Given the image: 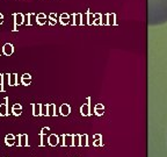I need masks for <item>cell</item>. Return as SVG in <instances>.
<instances>
[{
	"label": "cell",
	"mask_w": 167,
	"mask_h": 157,
	"mask_svg": "<svg viewBox=\"0 0 167 157\" xmlns=\"http://www.w3.org/2000/svg\"><path fill=\"white\" fill-rule=\"evenodd\" d=\"M47 130H49V129H48V128H43V129H42V133H41V134H42V135H43V134H45V133H47Z\"/></svg>",
	"instance_id": "cb8c5ba5"
},
{
	"label": "cell",
	"mask_w": 167,
	"mask_h": 157,
	"mask_svg": "<svg viewBox=\"0 0 167 157\" xmlns=\"http://www.w3.org/2000/svg\"><path fill=\"white\" fill-rule=\"evenodd\" d=\"M4 23V15L0 13V24H2Z\"/></svg>",
	"instance_id": "603a6c76"
},
{
	"label": "cell",
	"mask_w": 167,
	"mask_h": 157,
	"mask_svg": "<svg viewBox=\"0 0 167 157\" xmlns=\"http://www.w3.org/2000/svg\"><path fill=\"white\" fill-rule=\"evenodd\" d=\"M12 112H13V114L15 115V117H19V115H21V108H12Z\"/></svg>",
	"instance_id": "e0dca14e"
},
{
	"label": "cell",
	"mask_w": 167,
	"mask_h": 157,
	"mask_svg": "<svg viewBox=\"0 0 167 157\" xmlns=\"http://www.w3.org/2000/svg\"><path fill=\"white\" fill-rule=\"evenodd\" d=\"M62 22H63V23H64V22H67V17H66V15H63V17H62Z\"/></svg>",
	"instance_id": "7402d4cb"
},
{
	"label": "cell",
	"mask_w": 167,
	"mask_h": 157,
	"mask_svg": "<svg viewBox=\"0 0 167 157\" xmlns=\"http://www.w3.org/2000/svg\"><path fill=\"white\" fill-rule=\"evenodd\" d=\"M4 100L8 101V98L6 97ZM7 115H8V105H7V102H2V104H0V117H7Z\"/></svg>",
	"instance_id": "3957f363"
},
{
	"label": "cell",
	"mask_w": 167,
	"mask_h": 157,
	"mask_svg": "<svg viewBox=\"0 0 167 157\" xmlns=\"http://www.w3.org/2000/svg\"><path fill=\"white\" fill-rule=\"evenodd\" d=\"M80 145H87V136H80Z\"/></svg>",
	"instance_id": "9a60e30c"
},
{
	"label": "cell",
	"mask_w": 167,
	"mask_h": 157,
	"mask_svg": "<svg viewBox=\"0 0 167 157\" xmlns=\"http://www.w3.org/2000/svg\"><path fill=\"white\" fill-rule=\"evenodd\" d=\"M48 142H49V144H50V145L55 147L56 144L58 143V136H57V135H54V134H52V135H50L49 138H48Z\"/></svg>",
	"instance_id": "9c48e42d"
},
{
	"label": "cell",
	"mask_w": 167,
	"mask_h": 157,
	"mask_svg": "<svg viewBox=\"0 0 167 157\" xmlns=\"http://www.w3.org/2000/svg\"><path fill=\"white\" fill-rule=\"evenodd\" d=\"M8 85H9V86H15V85H18V75H16V73H11V75H8Z\"/></svg>",
	"instance_id": "8992f818"
},
{
	"label": "cell",
	"mask_w": 167,
	"mask_h": 157,
	"mask_svg": "<svg viewBox=\"0 0 167 157\" xmlns=\"http://www.w3.org/2000/svg\"><path fill=\"white\" fill-rule=\"evenodd\" d=\"M72 136L70 135H65L64 136V145H73V140Z\"/></svg>",
	"instance_id": "7c38bea8"
},
{
	"label": "cell",
	"mask_w": 167,
	"mask_h": 157,
	"mask_svg": "<svg viewBox=\"0 0 167 157\" xmlns=\"http://www.w3.org/2000/svg\"><path fill=\"white\" fill-rule=\"evenodd\" d=\"M14 22H15V26H14V30L18 29V26L23 23V15L21 13H16L14 14Z\"/></svg>",
	"instance_id": "277c9868"
},
{
	"label": "cell",
	"mask_w": 167,
	"mask_h": 157,
	"mask_svg": "<svg viewBox=\"0 0 167 157\" xmlns=\"http://www.w3.org/2000/svg\"><path fill=\"white\" fill-rule=\"evenodd\" d=\"M73 144L74 145H80V136L79 135H75L73 138Z\"/></svg>",
	"instance_id": "ac0fdd59"
},
{
	"label": "cell",
	"mask_w": 167,
	"mask_h": 157,
	"mask_svg": "<svg viewBox=\"0 0 167 157\" xmlns=\"http://www.w3.org/2000/svg\"><path fill=\"white\" fill-rule=\"evenodd\" d=\"M0 91L1 92L5 91V89H4V75L2 73H0Z\"/></svg>",
	"instance_id": "2e32d148"
},
{
	"label": "cell",
	"mask_w": 167,
	"mask_h": 157,
	"mask_svg": "<svg viewBox=\"0 0 167 157\" xmlns=\"http://www.w3.org/2000/svg\"><path fill=\"white\" fill-rule=\"evenodd\" d=\"M19 145L20 147H27L28 145V136L26 134L19 135Z\"/></svg>",
	"instance_id": "52a82bcc"
},
{
	"label": "cell",
	"mask_w": 167,
	"mask_h": 157,
	"mask_svg": "<svg viewBox=\"0 0 167 157\" xmlns=\"http://www.w3.org/2000/svg\"><path fill=\"white\" fill-rule=\"evenodd\" d=\"M30 81H32V77H30V75H29V73H24V75L22 76V78H21V83H22L23 85H29V84H30Z\"/></svg>",
	"instance_id": "ba28073f"
},
{
	"label": "cell",
	"mask_w": 167,
	"mask_h": 157,
	"mask_svg": "<svg viewBox=\"0 0 167 157\" xmlns=\"http://www.w3.org/2000/svg\"><path fill=\"white\" fill-rule=\"evenodd\" d=\"M69 113H70L69 105H62V107H60V114L62 115H67Z\"/></svg>",
	"instance_id": "8fae6325"
},
{
	"label": "cell",
	"mask_w": 167,
	"mask_h": 157,
	"mask_svg": "<svg viewBox=\"0 0 167 157\" xmlns=\"http://www.w3.org/2000/svg\"><path fill=\"white\" fill-rule=\"evenodd\" d=\"M2 53H4L5 56H11V55L14 53V47H13V44H11V43L4 44V47H2Z\"/></svg>",
	"instance_id": "7a4b0ae2"
},
{
	"label": "cell",
	"mask_w": 167,
	"mask_h": 157,
	"mask_svg": "<svg viewBox=\"0 0 167 157\" xmlns=\"http://www.w3.org/2000/svg\"><path fill=\"white\" fill-rule=\"evenodd\" d=\"M167 23V0H148V24L151 27Z\"/></svg>",
	"instance_id": "6da1fadb"
},
{
	"label": "cell",
	"mask_w": 167,
	"mask_h": 157,
	"mask_svg": "<svg viewBox=\"0 0 167 157\" xmlns=\"http://www.w3.org/2000/svg\"><path fill=\"white\" fill-rule=\"evenodd\" d=\"M81 114H82V115H88V114H90V112H88V106H87V105H84V106L81 107Z\"/></svg>",
	"instance_id": "5bb4252c"
},
{
	"label": "cell",
	"mask_w": 167,
	"mask_h": 157,
	"mask_svg": "<svg viewBox=\"0 0 167 157\" xmlns=\"http://www.w3.org/2000/svg\"><path fill=\"white\" fill-rule=\"evenodd\" d=\"M48 115H54L55 114V105H49L48 106Z\"/></svg>",
	"instance_id": "4fadbf2b"
},
{
	"label": "cell",
	"mask_w": 167,
	"mask_h": 157,
	"mask_svg": "<svg viewBox=\"0 0 167 157\" xmlns=\"http://www.w3.org/2000/svg\"><path fill=\"white\" fill-rule=\"evenodd\" d=\"M5 143H6V145H8V147L14 145V144H15V136H14L13 134H7L6 138H5Z\"/></svg>",
	"instance_id": "5b68a950"
},
{
	"label": "cell",
	"mask_w": 167,
	"mask_h": 157,
	"mask_svg": "<svg viewBox=\"0 0 167 157\" xmlns=\"http://www.w3.org/2000/svg\"><path fill=\"white\" fill-rule=\"evenodd\" d=\"M47 144V138L44 136H42V142H41V145H45Z\"/></svg>",
	"instance_id": "ffe728a7"
},
{
	"label": "cell",
	"mask_w": 167,
	"mask_h": 157,
	"mask_svg": "<svg viewBox=\"0 0 167 157\" xmlns=\"http://www.w3.org/2000/svg\"><path fill=\"white\" fill-rule=\"evenodd\" d=\"M41 108H42V105H33V114L36 117V115H41L42 114V111H41Z\"/></svg>",
	"instance_id": "30bf717a"
},
{
	"label": "cell",
	"mask_w": 167,
	"mask_h": 157,
	"mask_svg": "<svg viewBox=\"0 0 167 157\" xmlns=\"http://www.w3.org/2000/svg\"><path fill=\"white\" fill-rule=\"evenodd\" d=\"M12 108H21V109H22V106H21L20 104H14V105L12 106Z\"/></svg>",
	"instance_id": "44dd1931"
},
{
	"label": "cell",
	"mask_w": 167,
	"mask_h": 157,
	"mask_svg": "<svg viewBox=\"0 0 167 157\" xmlns=\"http://www.w3.org/2000/svg\"><path fill=\"white\" fill-rule=\"evenodd\" d=\"M44 21H45V20H44V15H43V14H39V15H38V19H37V22L42 24V23H44Z\"/></svg>",
	"instance_id": "d6986e66"
}]
</instances>
